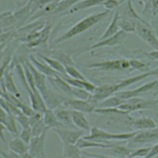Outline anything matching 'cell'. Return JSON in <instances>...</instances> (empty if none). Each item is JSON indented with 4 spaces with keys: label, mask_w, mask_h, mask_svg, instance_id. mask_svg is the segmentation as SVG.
Masks as SVG:
<instances>
[{
    "label": "cell",
    "mask_w": 158,
    "mask_h": 158,
    "mask_svg": "<svg viewBox=\"0 0 158 158\" xmlns=\"http://www.w3.org/2000/svg\"><path fill=\"white\" fill-rule=\"evenodd\" d=\"M54 1L55 0H31V15Z\"/></svg>",
    "instance_id": "b9f144b4"
},
{
    "label": "cell",
    "mask_w": 158,
    "mask_h": 158,
    "mask_svg": "<svg viewBox=\"0 0 158 158\" xmlns=\"http://www.w3.org/2000/svg\"><path fill=\"white\" fill-rule=\"evenodd\" d=\"M120 4L119 0H106L103 2L102 6L105 8V9L111 11L112 10L117 9Z\"/></svg>",
    "instance_id": "bcb514c9"
},
{
    "label": "cell",
    "mask_w": 158,
    "mask_h": 158,
    "mask_svg": "<svg viewBox=\"0 0 158 158\" xmlns=\"http://www.w3.org/2000/svg\"><path fill=\"white\" fill-rule=\"evenodd\" d=\"M120 18V14H119L118 11L117 9H115L114 15H113L109 25L107 26V27L105 30L104 32L101 35L100 40H102V39L110 37L111 36H113L120 30V28L119 27Z\"/></svg>",
    "instance_id": "d6986e66"
},
{
    "label": "cell",
    "mask_w": 158,
    "mask_h": 158,
    "mask_svg": "<svg viewBox=\"0 0 158 158\" xmlns=\"http://www.w3.org/2000/svg\"><path fill=\"white\" fill-rule=\"evenodd\" d=\"M48 130L47 129L42 134L32 137L28 144V152L32 157H46L45 146Z\"/></svg>",
    "instance_id": "30bf717a"
},
{
    "label": "cell",
    "mask_w": 158,
    "mask_h": 158,
    "mask_svg": "<svg viewBox=\"0 0 158 158\" xmlns=\"http://www.w3.org/2000/svg\"><path fill=\"white\" fill-rule=\"evenodd\" d=\"M43 112L35 110V112L31 116L29 117L31 127L35 123H36V122H38V121H40V120H41L43 118Z\"/></svg>",
    "instance_id": "7dc6e473"
},
{
    "label": "cell",
    "mask_w": 158,
    "mask_h": 158,
    "mask_svg": "<svg viewBox=\"0 0 158 158\" xmlns=\"http://www.w3.org/2000/svg\"><path fill=\"white\" fill-rule=\"evenodd\" d=\"M20 110L23 114H25L28 117L31 116L35 111V110L31 106L30 107L28 105L25 103H23V104L20 107Z\"/></svg>",
    "instance_id": "c3c4849f"
},
{
    "label": "cell",
    "mask_w": 158,
    "mask_h": 158,
    "mask_svg": "<svg viewBox=\"0 0 158 158\" xmlns=\"http://www.w3.org/2000/svg\"><path fill=\"white\" fill-rule=\"evenodd\" d=\"M129 60H130V68L134 70H142L147 68L148 64L142 60H140L136 59H132Z\"/></svg>",
    "instance_id": "ee69618b"
},
{
    "label": "cell",
    "mask_w": 158,
    "mask_h": 158,
    "mask_svg": "<svg viewBox=\"0 0 158 158\" xmlns=\"http://www.w3.org/2000/svg\"><path fill=\"white\" fill-rule=\"evenodd\" d=\"M10 150L17 153L20 157L28 151V144L25 143L20 137H15L9 143Z\"/></svg>",
    "instance_id": "83f0119b"
},
{
    "label": "cell",
    "mask_w": 158,
    "mask_h": 158,
    "mask_svg": "<svg viewBox=\"0 0 158 158\" xmlns=\"http://www.w3.org/2000/svg\"><path fill=\"white\" fill-rule=\"evenodd\" d=\"M39 56L45 62H46L51 68H52L54 70H55L56 72H57L59 73H60V75H66L65 72V67L57 59L51 57L43 54H40Z\"/></svg>",
    "instance_id": "f546056e"
},
{
    "label": "cell",
    "mask_w": 158,
    "mask_h": 158,
    "mask_svg": "<svg viewBox=\"0 0 158 158\" xmlns=\"http://www.w3.org/2000/svg\"><path fill=\"white\" fill-rule=\"evenodd\" d=\"M157 156H158V141L155 143V144L151 147L150 151L147 157H154Z\"/></svg>",
    "instance_id": "681fc988"
},
{
    "label": "cell",
    "mask_w": 158,
    "mask_h": 158,
    "mask_svg": "<svg viewBox=\"0 0 158 158\" xmlns=\"http://www.w3.org/2000/svg\"><path fill=\"white\" fill-rule=\"evenodd\" d=\"M1 156L3 158H11V157H20V156L17 153L10 150L9 152H5L2 150H1Z\"/></svg>",
    "instance_id": "f907efd6"
},
{
    "label": "cell",
    "mask_w": 158,
    "mask_h": 158,
    "mask_svg": "<svg viewBox=\"0 0 158 158\" xmlns=\"http://www.w3.org/2000/svg\"><path fill=\"white\" fill-rule=\"evenodd\" d=\"M59 4V1L58 0H55L48 4L41 9L38 10L35 14H33L30 19V21H35L43 17L53 14L54 11L56 10V9L57 8Z\"/></svg>",
    "instance_id": "4316f807"
},
{
    "label": "cell",
    "mask_w": 158,
    "mask_h": 158,
    "mask_svg": "<svg viewBox=\"0 0 158 158\" xmlns=\"http://www.w3.org/2000/svg\"><path fill=\"white\" fill-rule=\"evenodd\" d=\"M70 85L74 87L84 89L91 93H93L96 88L93 83L88 81L87 80H80V79H74L67 75H64L62 77Z\"/></svg>",
    "instance_id": "cb8c5ba5"
},
{
    "label": "cell",
    "mask_w": 158,
    "mask_h": 158,
    "mask_svg": "<svg viewBox=\"0 0 158 158\" xmlns=\"http://www.w3.org/2000/svg\"><path fill=\"white\" fill-rule=\"evenodd\" d=\"M127 36H128V33L120 30L118 32H117L114 35L102 39V40H100L97 43L85 48L84 50L82 51L81 52H80L79 55L83 54V52H86L87 51L98 49L99 48L110 47V46H115L117 45H119L122 44L126 40Z\"/></svg>",
    "instance_id": "9c48e42d"
},
{
    "label": "cell",
    "mask_w": 158,
    "mask_h": 158,
    "mask_svg": "<svg viewBox=\"0 0 158 158\" xmlns=\"http://www.w3.org/2000/svg\"><path fill=\"white\" fill-rule=\"evenodd\" d=\"M17 75L22 82V84L24 88H25L29 98L30 99V103H31V106L37 111H40L41 112H44L48 108H45L42 106L40 101L38 99L37 97L35 96L33 91L31 90L30 85H28L27 78H26V75L25 73V70L23 64H18L15 67Z\"/></svg>",
    "instance_id": "8992f818"
},
{
    "label": "cell",
    "mask_w": 158,
    "mask_h": 158,
    "mask_svg": "<svg viewBox=\"0 0 158 158\" xmlns=\"http://www.w3.org/2000/svg\"><path fill=\"white\" fill-rule=\"evenodd\" d=\"M66 75L74 78V79H80V80H87L84 75L78 70L74 65H68L65 67Z\"/></svg>",
    "instance_id": "f35d334b"
},
{
    "label": "cell",
    "mask_w": 158,
    "mask_h": 158,
    "mask_svg": "<svg viewBox=\"0 0 158 158\" xmlns=\"http://www.w3.org/2000/svg\"><path fill=\"white\" fill-rule=\"evenodd\" d=\"M151 146H145L133 149L128 157H147Z\"/></svg>",
    "instance_id": "ab89813d"
},
{
    "label": "cell",
    "mask_w": 158,
    "mask_h": 158,
    "mask_svg": "<svg viewBox=\"0 0 158 158\" xmlns=\"http://www.w3.org/2000/svg\"><path fill=\"white\" fill-rule=\"evenodd\" d=\"M19 137L27 144H28L33 137L31 127L22 128L19 134Z\"/></svg>",
    "instance_id": "7bdbcfd3"
},
{
    "label": "cell",
    "mask_w": 158,
    "mask_h": 158,
    "mask_svg": "<svg viewBox=\"0 0 158 158\" xmlns=\"http://www.w3.org/2000/svg\"><path fill=\"white\" fill-rule=\"evenodd\" d=\"M94 112L101 114H120L122 115H128L129 114L128 112L124 111L118 107H97Z\"/></svg>",
    "instance_id": "e575fe53"
},
{
    "label": "cell",
    "mask_w": 158,
    "mask_h": 158,
    "mask_svg": "<svg viewBox=\"0 0 158 158\" xmlns=\"http://www.w3.org/2000/svg\"><path fill=\"white\" fill-rule=\"evenodd\" d=\"M16 120L21 126L22 128H25L31 127L29 117L23 114L22 112L16 116Z\"/></svg>",
    "instance_id": "f6af8a7d"
},
{
    "label": "cell",
    "mask_w": 158,
    "mask_h": 158,
    "mask_svg": "<svg viewBox=\"0 0 158 158\" xmlns=\"http://www.w3.org/2000/svg\"><path fill=\"white\" fill-rule=\"evenodd\" d=\"M112 153L116 155L118 157H128L129 155L133 151L128 147L123 145H114L113 147L109 149Z\"/></svg>",
    "instance_id": "d590c367"
},
{
    "label": "cell",
    "mask_w": 158,
    "mask_h": 158,
    "mask_svg": "<svg viewBox=\"0 0 158 158\" xmlns=\"http://www.w3.org/2000/svg\"><path fill=\"white\" fill-rule=\"evenodd\" d=\"M51 57L57 59L65 67L74 65V62L70 56L60 50H53L51 52Z\"/></svg>",
    "instance_id": "d6a6232c"
},
{
    "label": "cell",
    "mask_w": 158,
    "mask_h": 158,
    "mask_svg": "<svg viewBox=\"0 0 158 158\" xmlns=\"http://www.w3.org/2000/svg\"><path fill=\"white\" fill-rule=\"evenodd\" d=\"M89 69H98L101 70H122L130 68V60L126 59H117L91 63Z\"/></svg>",
    "instance_id": "52a82bcc"
},
{
    "label": "cell",
    "mask_w": 158,
    "mask_h": 158,
    "mask_svg": "<svg viewBox=\"0 0 158 158\" xmlns=\"http://www.w3.org/2000/svg\"><path fill=\"white\" fill-rule=\"evenodd\" d=\"M63 104L73 110H78L84 113H91L94 112V109L97 107L98 103L95 102L91 97L88 99L72 98L70 99H65Z\"/></svg>",
    "instance_id": "ba28073f"
},
{
    "label": "cell",
    "mask_w": 158,
    "mask_h": 158,
    "mask_svg": "<svg viewBox=\"0 0 158 158\" xmlns=\"http://www.w3.org/2000/svg\"><path fill=\"white\" fill-rule=\"evenodd\" d=\"M56 115L59 120L62 123H65L69 125H73V122L72 119L71 110L68 109H58L56 111Z\"/></svg>",
    "instance_id": "836d02e7"
},
{
    "label": "cell",
    "mask_w": 158,
    "mask_h": 158,
    "mask_svg": "<svg viewBox=\"0 0 158 158\" xmlns=\"http://www.w3.org/2000/svg\"><path fill=\"white\" fill-rule=\"evenodd\" d=\"M77 145L81 149H87V148H103V149H109L113 147L115 144L100 142L95 140L87 139L84 138H81L77 143Z\"/></svg>",
    "instance_id": "44dd1931"
},
{
    "label": "cell",
    "mask_w": 158,
    "mask_h": 158,
    "mask_svg": "<svg viewBox=\"0 0 158 158\" xmlns=\"http://www.w3.org/2000/svg\"><path fill=\"white\" fill-rule=\"evenodd\" d=\"M131 126L136 131H141L156 127V122L149 117H141L133 119L131 122Z\"/></svg>",
    "instance_id": "7402d4cb"
},
{
    "label": "cell",
    "mask_w": 158,
    "mask_h": 158,
    "mask_svg": "<svg viewBox=\"0 0 158 158\" xmlns=\"http://www.w3.org/2000/svg\"><path fill=\"white\" fill-rule=\"evenodd\" d=\"M157 83L158 80H154L151 81L147 82L133 89L122 90L117 92L115 94L124 100L135 97H139V96L152 89L154 87L157 86Z\"/></svg>",
    "instance_id": "7c38bea8"
},
{
    "label": "cell",
    "mask_w": 158,
    "mask_h": 158,
    "mask_svg": "<svg viewBox=\"0 0 158 158\" xmlns=\"http://www.w3.org/2000/svg\"><path fill=\"white\" fill-rule=\"evenodd\" d=\"M31 0L25 6L16 9L14 12V16L17 21L18 27L20 28V25H23L27 20H30L31 16Z\"/></svg>",
    "instance_id": "d4e9b609"
},
{
    "label": "cell",
    "mask_w": 158,
    "mask_h": 158,
    "mask_svg": "<svg viewBox=\"0 0 158 158\" xmlns=\"http://www.w3.org/2000/svg\"><path fill=\"white\" fill-rule=\"evenodd\" d=\"M15 117V115L9 114L6 123L4 126L10 133L17 136L19 135V133L18 131Z\"/></svg>",
    "instance_id": "74e56055"
},
{
    "label": "cell",
    "mask_w": 158,
    "mask_h": 158,
    "mask_svg": "<svg viewBox=\"0 0 158 158\" xmlns=\"http://www.w3.org/2000/svg\"><path fill=\"white\" fill-rule=\"evenodd\" d=\"M156 103H157V107H158V99H156Z\"/></svg>",
    "instance_id": "f5cc1de1"
},
{
    "label": "cell",
    "mask_w": 158,
    "mask_h": 158,
    "mask_svg": "<svg viewBox=\"0 0 158 158\" xmlns=\"http://www.w3.org/2000/svg\"><path fill=\"white\" fill-rule=\"evenodd\" d=\"M135 33L142 41L152 49L158 50V36L148 22L138 21Z\"/></svg>",
    "instance_id": "277c9868"
},
{
    "label": "cell",
    "mask_w": 158,
    "mask_h": 158,
    "mask_svg": "<svg viewBox=\"0 0 158 158\" xmlns=\"http://www.w3.org/2000/svg\"><path fill=\"white\" fill-rule=\"evenodd\" d=\"M43 120L49 129H53L62 126V123L57 118L56 113L52 109L48 108L44 112Z\"/></svg>",
    "instance_id": "484cf974"
},
{
    "label": "cell",
    "mask_w": 158,
    "mask_h": 158,
    "mask_svg": "<svg viewBox=\"0 0 158 158\" xmlns=\"http://www.w3.org/2000/svg\"><path fill=\"white\" fill-rule=\"evenodd\" d=\"M29 60L33 64V65L38 70L45 75L48 78L55 77L60 75V73H59L52 68H51L46 62H44V63H43L40 61L33 55L30 56Z\"/></svg>",
    "instance_id": "e0dca14e"
},
{
    "label": "cell",
    "mask_w": 158,
    "mask_h": 158,
    "mask_svg": "<svg viewBox=\"0 0 158 158\" xmlns=\"http://www.w3.org/2000/svg\"><path fill=\"white\" fill-rule=\"evenodd\" d=\"M124 99L119 98L117 95L110 96L105 99L99 102L97 107H118L121 104L124 102Z\"/></svg>",
    "instance_id": "1f68e13d"
},
{
    "label": "cell",
    "mask_w": 158,
    "mask_h": 158,
    "mask_svg": "<svg viewBox=\"0 0 158 158\" xmlns=\"http://www.w3.org/2000/svg\"><path fill=\"white\" fill-rule=\"evenodd\" d=\"M110 13V10L105 9L104 10L91 14L83 18L72 25L64 33L57 38L54 40V43L57 44L62 43L85 32L106 19Z\"/></svg>",
    "instance_id": "7a4b0ae2"
},
{
    "label": "cell",
    "mask_w": 158,
    "mask_h": 158,
    "mask_svg": "<svg viewBox=\"0 0 158 158\" xmlns=\"http://www.w3.org/2000/svg\"><path fill=\"white\" fill-rule=\"evenodd\" d=\"M156 107H157L156 100H146L135 97L125 100L118 107L130 114L131 112L152 109Z\"/></svg>",
    "instance_id": "5b68a950"
},
{
    "label": "cell",
    "mask_w": 158,
    "mask_h": 158,
    "mask_svg": "<svg viewBox=\"0 0 158 158\" xmlns=\"http://www.w3.org/2000/svg\"><path fill=\"white\" fill-rule=\"evenodd\" d=\"M31 127L32 130L33 136H38L42 134L46 130L49 129L45 125L43 118L40 121H38V122H36V123H35L34 125H33Z\"/></svg>",
    "instance_id": "60d3db41"
},
{
    "label": "cell",
    "mask_w": 158,
    "mask_h": 158,
    "mask_svg": "<svg viewBox=\"0 0 158 158\" xmlns=\"http://www.w3.org/2000/svg\"><path fill=\"white\" fill-rule=\"evenodd\" d=\"M31 0H14L15 4V9H20L30 2Z\"/></svg>",
    "instance_id": "816d5d0a"
},
{
    "label": "cell",
    "mask_w": 158,
    "mask_h": 158,
    "mask_svg": "<svg viewBox=\"0 0 158 158\" xmlns=\"http://www.w3.org/2000/svg\"><path fill=\"white\" fill-rule=\"evenodd\" d=\"M82 0H63L59 1V6L56 10L54 11L53 14H57L60 13H64L67 10H68L71 7L79 2Z\"/></svg>",
    "instance_id": "8d00e7d4"
},
{
    "label": "cell",
    "mask_w": 158,
    "mask_h": 158,
    "mask_svg": "<svg viewBox=\"0 0 158 158\" xmlns=\"http://www.w3.org/2000/svg\"><path fill=\"white\" fill-rule=\"evenodd\" d=\"M117 10L118 11L121 17L132 19L142 22H148L138 14L134 7L131 0H127L122 2L120 4Z\"/></svg>",
    "instance_id": "9a60e30c"
},
{
    "label": "cell",
    "mask_w": 158,
    "mask_h": 158,
    "mask_svg": "<svg viewBox=\"0 0 158 158\" xmlns=\"http://www.w3.org/2000/svg\"><path fill=\"white\" fill-rule=\"evenodd\" d=\"M10 69L8 68L4 73L3 75L1 77V78L3 79L5 86L7 90V91L18 98L21 97V93L19 91L15 83L12 74L10 72Z\"/></svg>",
    "instance_id": "603a6c76"
},
{
    "label": "cell",
    "mask_w": 158,
    "mask_h": 158,
    "mask_svg": "<svg viewBox=\"0 0 158 158\" xmlns=\"http://www.w3.org/2000/svg\"><path fill=\"white\" fill-rule=\"evenodd\" d=\"M136 131L124 132V133H111L102 130L98 127H94L90 129L89 134L83 136L87 139L95 140L100 142L108 143L112 140L125 141L131 139L136 134Z\"/></svg>",
    "instance_id": "3957f363"
},
{
    "label": "cell",
    "mask_w": 158,
    "mask_h": 158,
    "mask_svg": "<svg viewBox=\"0 0 158 158\" xmlns=\"http://www.w3.org/2000/svg\"><path fill=\"white\" fill-rule=\"evenodd\" d=\"M0 22L1 30H6L4 31L15 30V27H19L17 21L14 16V12L10 11H5L2 12L1 14Z\"/></svg>",
    "instance_id": "ac0fdd59"
},
{
    "label": "cell",
    "mask_w": 158,
    "mask_h": 158,
    "mask_svg": "<svg viewBox=\"0 0 158 158\" xmlns=\"http://www.w3.org/2000/svg\"><path fill=\"white\" fill-rule=\"evenodd\" d=\"M153 76H158V66L151 70L144 72L139 75L125 78L115 84H105L96 87L94 92L92 94L91 98L97 103L112 96L123 89L139 82L147 78Z\"/></svg>",
    "instance_id": "6da1fadb"
},
{
    "label": "cell",
    "mask_w": 158,
    "mask_h": 158,
    "mask_svg": "<svg viewBox=\"0 0 158 158\" xmlns=\"http://www.w3.org/2000/svg\"><path fill=\"white\" fill-rule=\"evenodd\" d=\"M138 21L132 19L121 17L119 20V27L121 30L126 33H133L136 31Z\"/></svg>",
    "instance_id": "4dcf8cb0"
},
{
    "label": "cell",
    "mask_w": 158,
    "mask_h": 158,
    "mask_svg": "<svg viewBox=\"0 0 158 158\" xmlns=\"http://www.w3.org/2000/svg\"><path fill=\"white\" fill-rule=\"evenodd\" d=\"M59 136L62 144H76L78 140L83 137L84 131L83 130H67L57 127L52 129Z\"/></svg>",
    "instance_id": "4fadbf2b"
},
{
    "label": "cell",
    "mask_w": 158,
    "mask_h": 158,
    "mask_svg": "<svg viewBox=\"0 0 158 158\" xmlns=\"http://www.w3.org/2000/svg\"><path fill=\"white\" fill-rule=\"evenodd\" d=\"M81 149L76 144H62V157L77 158L82 157Z\"/></svg>",
    "instance_id": "f1b7e54d"
},
{
    "label": "cell",
    "mask_w": 158,
    "mask_h": 158,
    "mask_svg": "<svg viewBox=\"0 0 158 158\" xmlns=\"http://www.w3.org/2000/svg\"><path fill=\"white\" fill-rule=\"evenodd\" d=\"M71 113L72 119L74 125L83 130H90L91 128V125L84 112L72 109L71 110Z\"/></svg>",
    "instance_id": "ffe728a7"
},
{
    "label": "cell",
    "mask_w": 158,
    "mask_h": 158,
    "mask_svg": "<svg viewBox=\"0 0 158 158\" xmlns=\"http://www.w3.org/2000/svg\"><path fill=\"white\" fill-rule=\"evenodd\" d=\"M105 1L106 0H82L71 7L68 10L65 12L64 14H73L81 10L102 5Z\"/></svg>",
    "instance_id": "2e32d148"
},
{
    "label": "cell",
    "mask_w": 158,
    "mask_h": 158,
    "mask_svg": "<svg viewBox=\"0 0 158 158\" xmlns=\"http://www.w3.org/2000/svg\"><path fill=\"white\" fill-rule=\"evenodd\" d=\"M27 64L30 69L31 70L32 74L33 75L36 85L40 91L41 94L42 95L43 99L48 96L51 89H49L46 85V75L40 72L39 70L36 69V68L33 65V64L28 60L27 61Z\"/></svg>",
    "instance_id": "5bb4252c"
},
{
    "label": "cell",
    "mask_w": 158,
    "mask_h": 158,
    "mask_svg": "<svg viewBox=\"0 0 158 158\" xmlns=\"http://www.w3.org/2000/svg\"><path fill=\"white\" fill-rule=\"evenodd\" d=\"M157 141H158V127L137 131L134 136L130 139L131 144L137 145L148 144Z\"/></svg>",
    "instance_id": "8fae6325"
}]
</instances>
